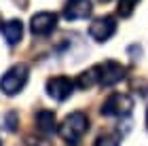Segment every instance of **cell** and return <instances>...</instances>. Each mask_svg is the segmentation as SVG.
Wrapping results in <instances>:
<instances>
[{"label":"cell","instance_id":"cell-6","mask_svg":"<svg viewBox=\"0 0 148 146\" xmlns=\"http://www.w3.org/2000/svg\"><path fill=\"white\" fill-rule=\"evenodd\" d=\"M74 87H76V83L68 76H53L47 81V93L55 102H66L74 93Z\"/></svg>","mask_w":148,"mask_h":146},{"label":"cell","instance_id":"cell-15","mask_svg":"<svg viewBox=\"0 0 148 146\" xmlns=\"http://www.w3.org/2000/svg\"><path fill=\"white\" fill-rule=\"evenodd\" d=\"M99 2H110V0H99Z\"/></svg>","mask_w":148,"mask_h":146},{"label":"cell","instance_id":"cell-2","mask_svg":"<svg viewBox=\"0 0 148 146\" xmlns=\"http://www.w3.org/2000/svg\"><path fill=\"white\" fill-rule=\"evenodd\" d=\"M30 76V68L25 64H15L0 76V89L4 95H17L19 91L25 87Z\"/></svg>","mask_w":148,"mask_h":146},{"label":"cell","instance_id":"cell-5","mask_svg":"<svg viewBox=\"0 0 148 146\" xmlns=\"http://www.w3.org/2000/svg\"><path fill=\"white\" fill-rule=\"evenodd\" d=\"M116 32V19L112 15H104V17H97L93 19V23L89 25V36L93 38L95 42H106L110 40Z\"/></svg>","mask_w":148,"mask_h":146},{"label":"cell","instance_id":"cell-12","mask_svg":"<svg viewBox=\"0 0 148 146\" xmlns=\"http://www.w3.org/2000/svg\"><path fill=\"white\" fill-rule=\"evenodd\" d=\"M93 146H121V136L116 134V131H112V134H104V136H99L95 140Z\"/></svg>","mask_w":148,"mask_h":146},{"label":"cell","instance_id":"cell-4","mask_svg":"<svg viewBox=\"0 0 148 146\" xmlns=\"http://www.w3.org/2000/svg\"><path fill=\"white\" fill-rule=\"evenodd\" d=\"M99 110L104 117H127L133 110V97L127 93H112L106 97Z\"/></svg>","mask_w":148,"mask_h":146},{"label":"cell","instance_id":"cell-3","mask_svg":"<svg viewBox=\"0 0 148 146\" xmlns=\"http://www.w3.org/2000/svg\"><path fill=\"white\" fill-rule=\"evenodd\" d=\"M91 68L95 72L97 85H102V87H112V85L121 83L127 76V68L121 62H114V59H106V62L95 64Z\"/></svg>","mask_w":148,"mask_h":146},{"label":"cell","instance_id":"cell-9","mask_svg":"<svg viewBox=\"0 0 148 146\" xmlns=\"http://www.w3.org/2000/svg\"><path fill=\"white\" fill-rule=\"evenodd\" d=\"M0 34H2L4 42L13 47V45H17L19 40H21V36H23V23L19 21V19H9V21L2 23Z\"/></svg>","mask_w":148,"mask_h":146},{"label":"cell","instance_id":"cell-13","mask_svg":"<svg viewBox=\"0 0 148 146\" xmlns=\"http://www.w3.org/2000/svg\"><path fill=\"white\" fill-rule=\"evenodd\" d=\"M17 112H9V114H6V129L9 131H15L17 129Z\"/></svg>","mask_w":148,"mask_h":146},{"label":"cell","instance_id":"cell-10","mask_svg":"<svg viewBox=\"0 0 148 146\" xmlns=\"http://www.w3.org/2000/svg\"><path fill=\"white\" fill-rule=\"evenodd\" d=\"M36 127L42 131V134H53L55 131V112L51 110H38L36 112Z\"/></svg>","mask_w":148,"mask_h":146},{"label":"cell","instance_id":"cell-1","mask_svg":"<svg viewBox=\"0 0 148 146\" xmlns=\"http://www.w3.org/2000/svg\"><path fill=\"white\" fill-rule=\"evenodd\" d=\"M89 131V117L85 114V112H72L64 119V123L59 125V136H62V140L70 146H76L80 140H83V136Z\"/></svg>","mask_w":148,"mask_h":146},{"label":"cell","instance_id":"cell-7","mask_svg":"<svg viewBox=\"0 0 148 146\" xmlns=\"http://www.w3.org/2000/svg\"><path fill=\"white\" fill-rule=\"evenodd\" d=\"M57 28V15L51 11H40L30 19V30L34 36H49Z\"/></svg>","mask_w":148,"mask_h":146},{"label":"cell","instance_id":"cell-8","mask_svg":"<svg viewBox=\"0 0 148 146\" xmlns=\"http://www.w3.org/2000/svg\"><path fill=\"white\" fill-rule=\"evenodd\" d=\"M93 13L91 0H68L64 6V17L68 21H76V19H87Z\"/></svg>","mask_w":148,"mask_h":146},{"label":"cell","instance_id":"cell-14","mask_svg":"<svg viewBox=\"0 0 148 146\" xmlns=\"http://www.w3.org/2000/svg\"><path fill=\"white\" fill-rule=\"evenodd\" d=\"M146 125H148V108H146Z\"/></svg>","mask_w":148,"mask_h":146},{"label":"cell","instance_id":"cell-11","mask_svg":"<svg viewBox=\"0 0 148 146\" xmlns=\"http://www.w3.org/2000/svg\"><path fill=\"white\" fill-rule=\"evenodd\" d=\"M140 4V0H119V6H116V11H119V15L121 17H131L133 15V11H136V6Z\"/></svg>","mask_w":148,"mask_h":146},{"label":"cell","instance_id":"cell-17","mask_svg":"<svg viewBox=\"0 0 148 146\" xmlns=\"http://www.w3.org/2000/svg\"><path fill=\"white\" fill-rule=\"evenodd\" d=\"M0 146H2V142H0Z\"/></svg>","mask_w":148,"mask_h":146},{"label":"cell","instance_id":"cell-16","mask_svg":"<svg viewBox=\"0 0 148 146\" xmlns=\"http://www.w3.org/2000/svg\"><path fill=\"white\" fill-rule=\"evenodd\" d=\"M0 28H2V23H0Z\"/></svg>","mask_w":148,"mask_h":146}]
</instances>
